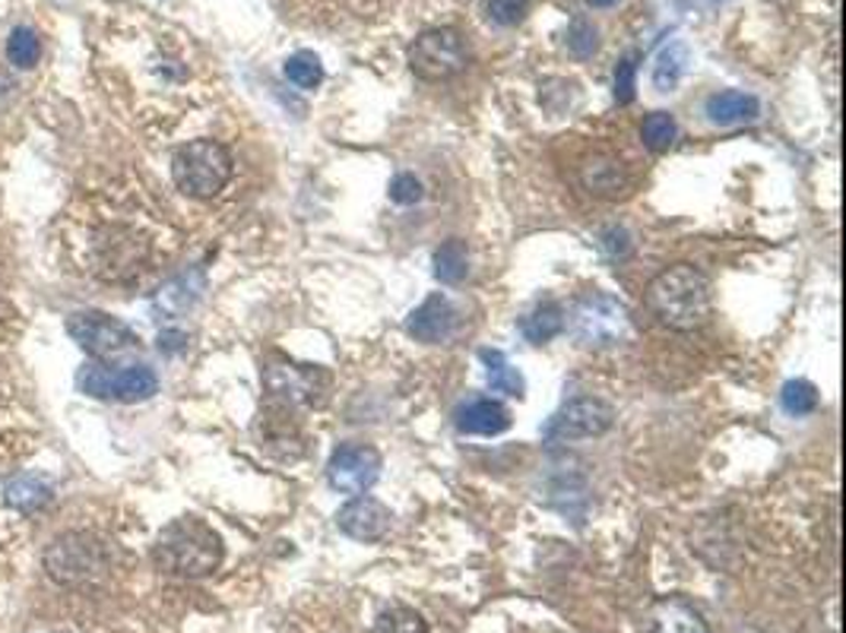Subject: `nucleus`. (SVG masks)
Masks as SVG:
<instances>
[{
  "label": "nucleus",
  "instance_id": "obj_1",
  "mask_svg": "<svg viewBox=\"0 0 846 633\" xmlns=\"http://www.w3.org/2000/svg\"><path fill=\"white\" fill-rule=\"evenodd\" d=\"M647 308L670 330H678V333L698 330L710 320V308H713L710 283L691 263L670 266V269H663L660 276L650 279Z\"/></svg>",
  "mask_w": 846,
  "mask_h": 633
},
{
  "label": "nucleus",
  "instance_id": "obj_2",
  "mask_svg": "<svg viewBox=\"0 0 846 633\" xmlns=\"http://www.w3.org/2000/svg\"><path fill=\"white\" fill-rule=\"evenodd\" d=\"M222 539L206 526L204 519L184 517L169 522L152 548L156 564L172 576L197 579L209 576L222 564Z\"/></svg>",
  "mask_w": 846,
  "mask_h": 633
},
{
  "label": "nucleus",
  "instance_id": "obj_3",
  "mask_svg": "<svg viewBox=\"0 0 846 633\" xmlns=\"http://www.w3.org/2000/svg\"><path fill=\"white\" fill-rule=\"evenodd\" d=\"M232 152L219 140H191L172 159V177L178 191L194 200H213L232 181Z\"/></svg>",
  "mask_w": 846,
  "mask_h": 633
},
{
  "label": "nucleus",
  "instance_id": "obj_4",
  "mask_svg": "<svg viewBox=\"0 0 846 633\" xmlns=\"http://www.w3.org/2000/svg\"><path fill=\"white\" fill-rule=\"evenodd\" d=\"M568 320H571V333L586 348H615L631 336L628 308L606 291H593L581 298Z\"/></svg>",
  "mask_w": 846,
  "mask_h": 633
},
{
  "label": "nucleus",
  "instance_id": "obj_5",
  "mask_svg": "<svg viewBox=\"0 0 846 633\" xmlns=\"http://www.w3.org/2000/svg\"><path fill=\"white\" fill-rule=\"evenodd\" d=\"M105 571V542L92 532H67L45 551V574L64 586H80Z\"/></svg>",
  "mask_w": 846,
  "mask_h": 633
},
{
  "label": "nucleus",
  "instance_id": "obj_6",
  "mask_svg": "<svg viewBox=\"0 0 846 633\" xmlns=\"http://www.w3.org/2000/svg\"><path fill=\"white\" fill-rule=\"evenodd\" d=\"M409 70L419 77V80H428V83H441V80H450L457 73H464L469 64L467 45H464V35L457 30H425L412 45H409Z\"/></svg>",
  "mask_w": 846,
  "mask_h": 633
},
{
  "label": "nucleus",
  "instance_id": "obj_7",
  "mask_svg": "<svg viewBox=\"0 0 846 633\" xmlns=\"http://www.w3.org/2000/svg\"><path fill=\"white\" fill-rule=\"evenodd\" d=\"M263 387L283 405H321L330 393V375L318 365L273 358L263 365Z\"/></svg>",
  "mask_w": 846,
  "mask_h": 633
},
{
  "label": "nucleus",
  "instance_id": "obj_8",
  "mask_svg": "<svg viewBox=\"0 0 846 633\" xmlns=\"http://www.w3.org/2000/svg\"><path fill=\"white\" fill-rule=\"evenodd\" d=\"M77 387L95 396V400H115V403H144L152 400L159 390V377L152 375L147 365H134V368H105V365H83V371L77 377Z\"/></svg>",
  "mask_w": 846,
  "mask_h": 633
},
{
  "label": "nucleus",
  "instance_id": "obj_9",
  "mask_svg": "<svg viewBox=\"0 0 846 633\" xmlns=\"http://www.w3.org/2000/svg\"><path fill=\"white\" fill-rule=\"evenodd\" d=\"M67 333L77 346L92 358H115L127 348H137V333L121 323L117 316L102 314V311H80L67 316Z\"/></svg>",
  "mask_w": 846,
  "mask_h": 633
},
{
  "label": "nucleus",
  "instance_id": "obj_10",
  "mask_svg": "<svg viewBox=\"0 0 846 633\" xmlns=\"http://www.w3.org/2000/svg\"><path fill=\"white\" fill-rule=\"evenodd\" d=\"M384 460L375 447L368 444H343L333 450V457L327 462V482L330 488L340 494H365L378 485Z\"/></svg>",
  "mask_w": 846,
  "mask_h": 633
},
{
  "label": "nucleus",
  "instance_id": "obj_11",
  "mask_svg": "<svg viewBox=\"0 0 846 633\" xmlns=\"http://www.w3.org/2000/svg\"><path fill=\"white\" fill-rule=\"evenodd\" d=\"M615 425V408L606 400L596 396H581L564 403L552 415L546 437L549 440H584V437H599Z\"/></svg>",
  "mask_w": 846,
  "mask_h": 633
},
{
  "label": "nucleus",
  "instance_id": "obj_12",
  "mask_svg": "<svg viewBox=\"0 0 846 633\" xmlns=\"http://www.w3.org/2000/svg\"><path fill=\"white\" fill-rule=\"evenodd\" d=\"M393 514L380 504L378 497L358 494L336 514L340 532H346L355 542H380L390 532Z\"/></svg>",
  "mask_w": 846,
  "mask_h": 633
},
{
  "label": "nucleus",
  "instance_id": "obj_13",
  "mask_svg": "<svg viewBox=\"0 0 846 633\" xmlns=\"http://www.w3.org/2000/svg\"><path fill=\"white\" fill-rule=\"evenodd\" d=\"M407 333L409 336H415L419 343H428V346H435V343H447L454 333H457V308L450 304V298L447 295H428L407 320Z\"/></svg>",
  "mask_w": 846,
  "mask_h": 633
},
{
  "label": "nucleus",
  "instance_id": "obj_14",
  "mask_svg": "<svg viewBox=\"0 0 846 633\" xmlns=\"http://www.w3.org/2000/svg\"><path fill=\"white\" fill-rule=\"evenodd\" d=\"M761 115V102L748 92L727 89L707 99V117L717 127H735V124H748Z\"/></svg>",
  "mask_w": 846,
  "mask_h": 633
},
{
  "label": "nucleus",
  "instance_id": "obj_15",
  "mask_svg": "<svg viewBox=\"0 0 846 633\" xmlns=\"http://www.w3.org/2000/svg\"><path fill=\"white\" fill-rule=\"evenodd\" d=\"M52 497H55L52 479H45V475H38V472L16 475V479H10L7 488H3V500H7L13 510H20V514H35V510H42L45 504H52Z\"/></svg>",
  "mask_w": 846,
  "mask_h": 633
},
{
  "label": "nucleus",
  "instance_id": "obj_16",
  "mask_svg": "<svg viewBox=\"0 0 846 633\" xmlns=\"http://www.w3.org/2000/svg\"><path fill=\"white\" fill-rule=\"evenodd\" d=\"M511 428V412L495 400H476L457 412V431L460 434H501Z\"/></svg>",
  "mask_w": 846,
  "mask_h": 633
},
{
  "label": "nucleus",
  "instance_id": "obj_17",
  "mask_svg": "<svg viewBox=\"0 0 846 633\" xmlns=\"http://www.w3.org/2000/svg\"><path fill=\"white\" fill-rule=\"evenodd\" d=\"M581 184L596 197H618L628 187V172L613 156H596L581 165Z\"/></svg>",
  "mask_w": 846,
  "mask_h": 633
},
{
  "label": "nucleus",
  "instance_id": "obj_18",
  "mask_svg": "<svg viewBox=\"0 0 846 633\" xmlns=\"http://www.w3.org/2000/svg\"><path fill=\"white\" fill-rule=\"evenodd\" d=\"M521 330L533 346H542L564 330V308L558 301H542L524 316Z\"/></svg>",
  "mask_w": 846,
  "mask_h": 633
},
{
  "label": "nucleus",
  "instance_id": "obj_19",
  "mask_svg": "<svg viewBox=\"0 0 846 633\" xmlns=\"http://www.w3.org/2000/svg\"><path fill=\"white\" fill-rule=\"evenodd\" d=\"M479 358L485 361L489 387H492L495 393H507V396L524 400V393H526L524 375H521V371L504 358V352H498V348H482V352H479Z\"/></svg>",
  "mask_w": 846,
  "mask_h": 633
},
{
  "label": "nucleus",
  "instance_id": "obj_20",
  "mask_svg": "<svg viewBox=\"0 0 846 633\" xmlns=\"http://www.w3.org/2000/svg\"><path fill=\"white\" fill-rule=\"evenodd\" d=\"M685 70H688V45L685 42H670L656 55V64H653V87H656V92H672L682 83Z\"/></svg>",
  "mask_w": 846,
  "mask_h": 633
},
{
  "label": "nucleus",
  "instance_id": "obj_21",
  "mask_svg": "<svg viewBox=\"0 0 846 633\" xmlns=\"http://www.w3.org/2000/svg\"><path fill=\"white\" fill-rule=\"evenodd\" d=\"M469 273V251L467 241L454 238L447 244H441L435 251V279L444 286H460Z\"/></svg>",
  "mask_w": 846,
  "mask_h": 633
},
{
  "label": "nucleus",
  "instance_id": "obj_22",
  "mask_svg": "<svg viewBox=\"0 0 846 633\" xmlns=\"http://www.w3.org/2000/svg\"><path fill=\"white\" fill-rule=\"evenodd\" d=\"M7 60L20 70H32L42 60V42L30 26H16L7 38Z\"/></svg>",
  "mask_w": 846,
  "mask_h": 633
},
{
  "label": "nucleus",
  "instance_id": "obj_23",
  "mask_svg": "<svg viewBox=\"0 0 846 633\" xmlns=\"http://www.w3.org/2000/svg\"><path fill=\"white\" fill-rule=\"evenodd\" d=\"M678 137V127H675V117L670 112H653V115L643 117L641 124V140L650 152H666Z\"/></svg>",
  "mask_w": 846,
  "mask_h": 633
},
{
  "label": "nucleus",
  "instance_id": "obj_24",
  "mask_svg": "<svg viewBox=\"0 0 846 633\" xmlns=\"http://www.w3.org/2000/svg\"><path fill=\"white\" fill-rule=\"evenodd\" d=\"M371 633H428V624L419 611H412L407 605H393L380 611Z\"/></svg>",
  "mask_w": 846,
  "mask_h": 633
},
{
  "label": "nucleus",
  "instance_id": "obj_25",
  "mask_svg": "<svg viewBox=\"0 0 846 633\" xmlns=\"http://www.w3.org/2000/svg\"><path fill=\"white\" fill-rule=\"evenodd\" d=\"M286 80L298 89H318L323 83V64L315 51H295L286 60Z\"/></svg>",
  "mask_w": 846,
  "mask_h": 633
},
{
  "label": "nucleus",
  "instance_id": "obj_26",
  "mask_svg": "<svg viewBox=\"0 0 846 633\" xmlns=\"http://www.w3.org/2000/svg\"><path fill=\"white\" fill-rule=\"evenodd\" d=\"M780 403L789 415H812L818 408V390L809 380H789L780 393Z\"/></svg>",
  "mask_w": 846,
  "mask_h": 633
},
{
  "label": "nucleus",
  "instance_id": "obj_27",
  "mask_svg": "<svg viewBox=\"0 0 846 633\" xmlns=\"http://www.w3.org/2000/svg\"><path fill=\"white\" fill-rule=\"evenodd\" d=\"M568 48H571L574 58H593L596 48H599V32H596V26L586 23V20H574L571 30H568Z\"/></svg>",
  "mask_w": 846,
  "mask_h": 633
},
{
  "label": "nucleus",
  "instance_id": "obj_28",
  "mask_svg": "<svg viewBox=\"0 0 846 633\" xmlns=\"http://www.w3.org/2000/svg\"><path fill=\"white\" fill-rule=\"evenodd\" d=\"M663 624H666V631L670 633H710L698 614L682 602L666 605V621H663Z\"/></svg>",
  "mask_w": 846,
  "mask_h": 633
},
{
  "label": "nucleus",
  "instance_id": "obj_29",
  "mask_svg": "<svg viewBox=\"0 0 846 633\" xmlns=\"http://www.w3.org/2000/svg\"><path fill=\"white\" fill-rule=\"evenodd\" d=\"M638 95V64L628 58L618 64L615 70V102L618 105H631Z\"/></svg>",
  "mask_w": 846,
  "mask_h": 633
},
{
  "label": "nucleus",
  "instance_id": "obj_30",
  "mask_svg": "<svg viewBox=\"0 0 846 633\" xmlns=\"http://www.w3.org/2000/svg\"><path fill=\"white\" fill-rule=\"evenodd\" d=\"M529 10V0H489V16L498 26H517Z\"/></svg>",
  "mask_w": 846,
  "mask_h": 633
},
{
  "label": "nucleus",
  "instance_id": "obj_31",
  "mask_svg": "<svg viewBox=\"0 0 846 633\" xmlns=\"http://www.w3.org/2000/svg\"><path fill=\"white\" fill-rule=\"evenodd\" d=\"M390 200L400 203V206L422 200V184H419V177H415V174H397L393 184H390Z\"/></svg>",
  "mask_w": 846,
  "mask_h": 633
},
{
  "label": "nucleus",
  "instance_id": "obj_32",
  "mask_svg": "<svg viewBox=\"0 0 846 633\" xmlns=\"http://www.w3.org/2000/svg\"><path fill=\"white\" fill-rule=\"evenodd\" d=\"M13 92H16V80L0 67V112L10 105V99H13Z\"/></svg>",
  "mask_w": 846,
  "mask_h": 633
},
{
  "label": "nucleus",
  "instance_id": "obj_33",
  "mask_svg": "<svg viewBox=\"0 0 846 633\" xmlns=\"http://www.w3.org/2000/svg\"><path fill=\"white\" fill-rule=\"evenodd\" d=\"M590 7H596V10H609V7H615L618 0H586Z\"/></svg>",
  "mask_w": 846,
  "mask_h": 633
}]
</instances>
